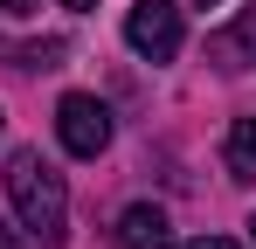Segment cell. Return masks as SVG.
Instances as JSON below:
<instances>
[{
	"label": "cell",
	"mask_w": 256,
	"mask_h": 249,
	"mask_svg": "<svg viewBox=\"0 0 256 249\" xmlns=\"http://www.w3.org/2000/svg\"><path fill=\"white\" fill-rule=\"evenodd\" d=\"M125 42H132V56H146V62H173L180 42H187L180 0H138L125 14Z\"/></svg>",
	"instance_id": "obj_2"
},
{
	"label": "cell",
	"mask_w": 256,
	"mask_h": 249,
	"mask_svg": "<svg viewBox=\"0 0 256 249\" xmlns=\"http://www.w3.org/2000/svg\"><path fill=\"white\" fill-rule=\"evenodd\" d=\"M56 138H62V152H76V160H97L104 146H111V111L84 97V90H70L62 104H56Z\"/></svg>",
	"instance_id": "obj_3"
},
{
	"label": "cell",
	"mask_w": 256,
	"mask_h": 249,
	"mask_svg": "<svg viewBox=\"0 0 256 249\" xmlns=\"http://www.w3.org/2000/svg\"><path fill=\"white\" fill-rule=\"evenodd\" d=\"M0 249H28V242H21V236H14V228H7V222H0Z\"/></svg>",
	"instance_id": "obj_9"
},
{
	"label": "cell",
	"mask_w": 256,
	"mask_h": 249,
	"mask_svg": "<svg viewBox=\"0 0 256 249\" xmlns=\"http://www.w3.org/2000/svg\"><path fill=\"white\" fill-rule=\"evenodd\" d=\"M7 201L21 214V228L35 236L42 249H56L70 236V187H62V173L42 160V152H7Z\"/></svg>",
	"instance_id": "obj_1"
},
{
	"label": "cell",
	"mask_w": 256,
	"mask_h": 249,
	"mask_svg": "<svg viewBox=\"0 0 256 249\" xmlns=\"http://www.w3.org/2000/svg\"><path fill=\"white\" fill-rule=\"evenodd\" d=\"M187 249H236L228 236H201V242H187Z\"/></svg>",
	"instance_id": "obj_7"
},
{
	"label": "cell",
	"mask_w": 256,
	"mask_h": 249,
	"mask_svg": "<svg viewBox=\"0 0 256 249\" xmlns=\"http://www.w3.org/2000/svg\"><path fill=\"white\" fill-rule=\"evenodd\" d=\"M201 7H214V0H201Z\"/></svg>",
	"instance_id": "obj_12"
},
{
	"label": "cell",
	"mask_w": 256,
	"mask_h": 249,
	"mask_svg": "<svg viewBox=\"0 0 256 249\" xmlns=\"http://www.w3.org/2000/svg\"><path fill=\"white\" fill-rule=\"evenodd\" d=\"M118 249H173V222H166V208L132 201L125 214H118Z\"/></svg>",
	"instance_id": "obj_4"
},
{
	"label": "cell",
	"mask_w": 256,
	"mask_h": 249,
	"mask_svg": "<svg viewBox=\"0 0 256 249\" xmlns=\"http://www.w3.org/2000/svg\"><path fill=\"white\" fill-rule=\"evenodd\" d=\"M222 166H228V180L256 187V118H236V124H228V138H222Z\"/></svg>",
	"instance_id": "obj_6"
},
{
	"label": "cell",
	"mask_w": 256,
	"mask_h": 249,
	"mask_svg": "<svg viewBox=\"0 0 256 249\" xmlns=\"http://www.w3.org/2000/svg\"><path fill=\"white\" fill-rule=\"evenodd\" d=\"M250 242H256V222H250Z\"/></svg>",
	"instance_id": "obj_11"
},
{
	"label": "cell",
	"mask_w": 256,
	"mask_h": 249,
	"mask_svg": "<svg viewBox=\"0 0 256 249\" xmlns=\"http://www.w3.org/2000/svg\"><path fill=\"white\" fill-rule=\"evenodd\" d=\"M62 7H70V14H90V7H97V0H62Z\"/></svg>",
	"instance_id": "obj_10"
},
{
	"label": "cell",
	"mask_w": 256,
	"mask_h": 249,
	"mask_svg": "<svg viewBox=\"0 0 256 249\" xmlns=\"http://www.w3.org/2000/svg\"><path fill=\"white\" fill-rule=\"evenodd\" d=\"M208 62H214V70H228V76L256 62V7H242V21H236V28L208 35Z\"/></svg>",
	"instance_id": "obj_5"
},
{
	"label": "cell",
	"mask_w": 256,
	"mask_h": 249,
	"mask_svg": "<svg viewBox=\"0 0 256 249\" xmlns=\"http://www.w3.org/2000/svg\"><path fill=\"white\" fill-rule=\"evenodd\" d=\"M0 7H7V14H35L42 0H0Z\"/></svg>",
	"instance_id": "obj_8"
}]
</instances>
